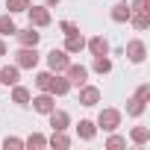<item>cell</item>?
I'll return each mask as SVG.
<instances>
[{
  "instance_id": "6da1fadb",
  "label": "cell",
  "mask_w": 150,
  "mask_h": 150,
  "mask_svg": "<svg viewBox=\"0 0 150 150\" xmlns=\"http://www.w3.org/2000/svg\"><path fill=\"white\" fill-rule=\"evenodd\" d=\"M3 83H15V71H9V68L3 71Z\"/></svg>"
}]
</instances>
